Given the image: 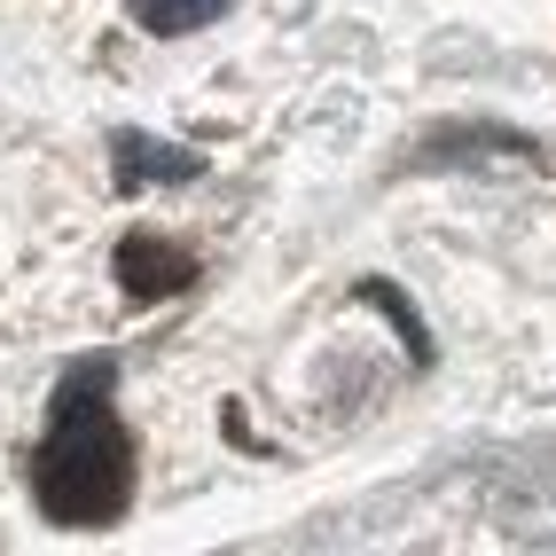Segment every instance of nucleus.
<instances>
[{
    "mask_svg": "<svg viewBox=\"0 0 556 556\" xmlns=\"http://www.w3.org/2000/svg\"><path fill=\"white\" fill-rule=\"evenodd\" d=\"M31 502L48 526H118L134 502V439L118 424V361L87 353L48 400V439L31 455Z\"/></svg>",
    "mask_w": 556,
    "mask_h": 556,
    "instance_id": "nucleus-1",
    "label": "nucleus"
},
{
    "mask_svg": "<svg viewBox=\"0 0 556 556\" xmlns=\"http://www.w3.org/2000/svg\"><path fill=\"white\" fill-rule=\"evenodd\" d=\"M110 275H118V290L134 306H165L173 290L197 282V258L180 243H165V236H150V228H134V236H118V251H110Z\"/></svg>",
    "mask_w": 556,
    "mask_h": 556,
    "instance_id": "nucleus-2",
    "label": "nucleus"
},
{
    "mask_svg": "<svg viewBox=\"0 0 556 556\" xmlns=\"http://www.w3.org/2000/svg\"><path fill=\"white\" fill-rule=\"evenodd\" d=\"M110 173L118 189H165V180H204V150H180V141H157L141 126L110 134Z\"/></svg>",
    "mask_w": 556,
    "mask_h": 556,
    "instance_id": "nucleus-3",
    "label": "nucleus"
},
{
    "mask_svg": "<svg viewBox=\"0 0 556 556\" xmlns=\"http://www.w3.org/2000/svg\"><path fill=\"white\" fill-rule=\"evenodd\" d=\"M236 0H134V24L141 31H157V40H180V31H204L219 24Z\"/></svg>",
    "mask_w": 556,
    "mask_h": 556,
    "instance_id": "nucleus-4",
    "label": "nucleus"
},
{
    "mask_svg": "<svg viewBox=\"0 0 556 556\" xmlns=\"http://www.w3.org/2000/svg\"><path fill=\"white\" fill-rule=\"evenodd\" d=\"M353 299H368V306H377L392 329H400V338H407V353H416V368H431V329L416 321V306H407L400 299V282H384V275H368L361 290H353Z\"/></svg>",
    "mask_w": 556,
    "mask_h": 556,
    "instance_id": "nucleus-5",
    "label": "nucleus"
}]
</instances>
